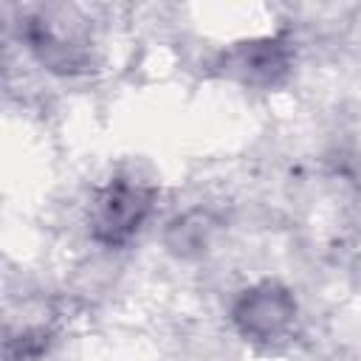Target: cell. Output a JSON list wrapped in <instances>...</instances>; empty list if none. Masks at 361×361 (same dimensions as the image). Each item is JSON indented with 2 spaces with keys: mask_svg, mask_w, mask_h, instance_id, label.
Returning <instances> with one entry per match:
<instances>
[{
  "mask_svg": "<svg viewBox=\"0 0 361 361\" xmlns=\"http://www.w3.org/2000/svg\"><path fill=\"white\" fill-rule=\"evenodd\" d=\"M152 206V189L133 178L110 180L93 200L90 234L102 245H124L144 223Z\"/></svg>",
  "mask_w": 361,
  "mask_h": 361,
  "instance_id": "1",
  "label": "cell"
},
{
  "mask_svg": "<svg viewBox=\"0 0 361 361\" xmlns=\"http://www.w3.org/2000/svg\"><path fill=\"white\" fill-rule=\"evenodd\" d=\"M234 319L245 336H251L257 341H274L290 327L293 302L285 290H279L274 285H262L240 299Z\"/></svg>",
  "mask_w": 361,
  "mask_h": 361,
  "instance_id": "2",
  "label": "cell"
}]
</instances>
